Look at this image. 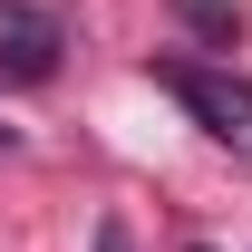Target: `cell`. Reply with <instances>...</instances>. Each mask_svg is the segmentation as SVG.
Masks as SVG:
<instances>
[{
    "instance_id": "1",
    "label": "cell",
    "mask_w": 252,
    "mask_h": 252,
    "mask_svg": "<svg viewBox=\"0 0 252 252\" xmlns=\"http://www.w3.org/2000/svg\"><path fill=\"white\" fill-rule=\"evenodd\" d=\"M156 88L185 97V117L204 126V136L252 146V78H233V68H194V59H156Z\"/></svg>"
},
{
    "instance_id": "2",
    "label": "cell",
    "mask_w": 252,
    "mask_h": 252,
    "mask_svg": "<svg viewBox=\"0 0 252 252\" xmlns=\"http://www.w3.org/2000/svg\"><path fill=\"white\" fill-rule=\"evenodd\" d=\"M59 20L39 10V0H0V78L10 88H49L59 78Z\"/></svg>"
},
{
    "instance_id": "3",
    "label": "cell",
    "mask_w": 252,
    "mask_h": 252,
    "mask_svg": "<svg viewBox=\"0 0 252 252\" xmlns=\"http://www.w3.org/2000/svg\"><path fill=\"white\" fill-rule=\"evenodd\" d=\"M97 252H126V223H117V214L97 223Z\"/></svg>"
},
{
    "instance_id": "4",
    "label": "cell",
    "mask_w": 252,
    "mask_h": 252,
    "mask_svg": "<svg viewBox=\"0 0 252 252\" xmlns=\"http://www.w3.org/2000/svg\"><path fill=\"white\" fill-rule=\"evenodd\" d=\"M0 146H10V126H0Z\"/></svg>"
}]
</instances>
